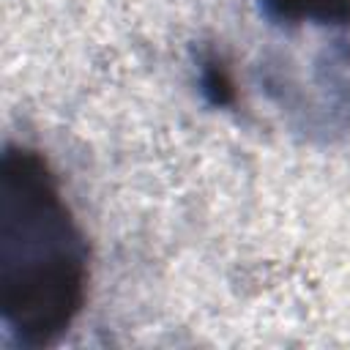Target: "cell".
Wrapping results in <instances>:
<instances>
[{"mask_svg":"<svg viewBox=\"0 0 350 350\" xmlns=\"http://www.w3.org/2000/svg\"><path fill=\"white\" fill-rule=\"evenodd\" d=\"M88 243L46 159L0 153V323L19 347L55 345L88 298Z\"/></svg>","mask_w":350,"mask_h":350,"instance_id":"obj_1","label":"cell"},{"mask_svg":"<svg viewBox=\"0 0 350 350\" xmlns=\"http://www.w3.org/2000/svg\"><path fill=\"white\" fill-rule=\"evenodd\" d=\"M276 25H350V0H260Z\"/></svg>","mask_w":350,"mask_h":350,"instance_id":"obj_2","label":"cell"},{"mask_svg":"<svg viewBox=\"0 0 350 350\" xmlns=\"http://www.w3.org/2000/svg\"><path fill=\"white\" fill-rule=\"evenodd\" d=\"M200 93L211 107H230L235 101V82L227 71V66L216 57L208 55L200 60Z\"/></svg>","mask_w":350,"mask_h":350,"instance_id":"obj_3","label":"cell"}]
</instances>
